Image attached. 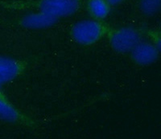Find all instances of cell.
I'll list each match as a JSON object with an SVG mask.
<instances>
[{
    "label": "cell",
    "instance_id": "obj_1",
    "mask_svg": "<svg viewBox=\"0 0 161 139\" xmlns=\"http://www.w3.org/2000/svg\"><path fill=\"white\" fill-rule=\"evenodd\" d=\"M103 34V26L93 19H85L77 23L72 29L73 40L82 45H90L100 40Z\"/></svg>",
    "mask_w": 161,
    "mask_h": 139
},
{
    "label": "cell",
    "instance_id": "obj_2",
    "mask_svg": "<svg viewBox=\"0 0 161 139\" xmlns=\"http://www.w3.org/2000/svg\"><path fill=\"white\" fill-rule=\"evenodd\" d=\"M79 0H42L40 11L57 19L73 15L79 8Z\"/></svg>",
    "mask_w": 161,
    "mask_h": 139
},
{
    "label": "cell",
    "instance_id": "obj_3",
    "mask_svg": "<svg viewBox=\"0 0 161 139\" xmlns=\"http://www.w3.org/2000/svg\"><path fill=\"white\" fill-rule=\"evenodd\" d=\"M140 41L139 33L131 28H123L112 34L110 44L115 51L124 53L131 51Z\"/></svg>",
    "mask_w": 161,
    "mask_h": 139
},
{
    "label": "cell",
    "instance_id": "obj_4",
    "mask_svg": "<svg viewBox=\"0 0 161 139\" xmlns=\"http://www.w3.org/2000/svg\"><path fill=\"white\" fill-rule=\"evenodd\" d=\"M132 58L140 65H149L157 60L159 48L156 44L139 41L131 50Z\"/></svg>",
    "mask_w": 161,
    "mask_h": 139
},
{
    "label": "cell",
    "instance_id": "obj_5",
    "mask_svg": "<svg viewBox=\"0 0 161 139\" xmlns=\"http://www.w3.org/2000/svg\"><path fill=\"white\" fill-rule=\"evenodd\" d=\"M17 61L7 56H0V86L13 81L20 72Z\"/></svg>",
    "mask_w": 161,
    "mask_h": 139
},
{
    "label": "cell",
    "instance_id": "obj_6",
    "mask_svg": "<svg viewBox=\"0 0 161 139\" xmlns=\"http://www.w3.org/2000/svg\"><path fill=\"white\" fill-rule=\"evenodd\" d=\"M55 22V18L50 16L43 11L30 13L25 15L22 19V24L24 27L31 29H43L49 28Z\"/></svg>",
    "mask_w": 161,
    "mask_h": 139
},
{
    "label": "cell",
    "instance_id": "obj_7",
    "mask_svg": "<svg viewBox=\"0 0 161 139\" xmlns=\"http://www.w3.org/2000/svg\"><path fill=\"white\" fill-rule=\"evenodd\" d=\"M18 118V112L4 98L0 92V119L3 121L13 122Z\"/></svg>",
    "mask_w": 161,
    "mask_h": 139
},
{
    "label": "cell",
    "instance_id": "obj_8",
    "mask_svg": "<svg viewBox=\"0 0 161 139\" xmlns=\"http://www.w3.org/2000/svg\"><path fill=\"white\" fill-rule=\"evenodd\" d=\"M90 14L96 19H104L110 12V5L106 0H90L88 5Z\"/></svg>",
    "mask_w": 161,
    "mask_h": 139
},
{
    "label": "cell",
    "instance_id": "obj_9",
    "mask_svg": "<svg viewBox=\"0 0 161 139\" xmlns=\"http://www.w3.org/2000/svg\"><path fill=\"white\" fill-rule=\"evenodd\" d=\"M161 0H141V9L145 14L152 15L159 10Z\"/></svg>",
    "mask_w": 161,
    "mask_h": 139
},
{
    "label": "cell",
    "instance_id": "obj_10",
    "mask_svg": "<svg viewBox=\"0 0 161 139\" xmlns=\"http://www.w3.org/2000/svg\"><path fill=\"white\" fill-rule=\"evenodd\" d=\"M106 1L109 5H118L123 2V0H106Z\"/></svg>",
    "mask_w": 161,
    "mask_h": 139
}]
</instances>
